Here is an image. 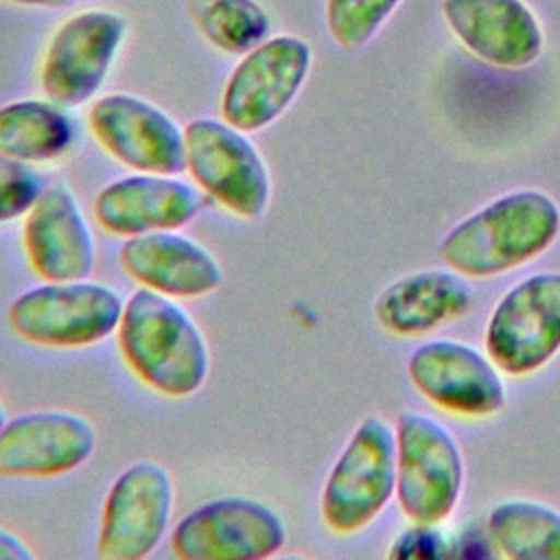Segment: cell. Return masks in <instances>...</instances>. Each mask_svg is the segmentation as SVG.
Masks as SVG:
<instances>
[{"label": "cell", "mask_w": 560, "mask_h": 560, "mask_svg": "<svg viewBox=\"0 0 560 560\" xmlns=\"http://www.w3.org/2000/svg\"><path fill=\"white\" fill-rule=\"evenodd\" d=\"M284 540L276 510L249 497H221L188 512L171 547L184 560H260L278 553Z\"/></svg>", "instance_id": "cell-12"}, {"label": "cell", "mask_w": 560, "mask_h": 560, "mask_svg": "<svg viewBox=\"0 0 560 560\" xmlns=\"http://www.w3.org/2000/svg\"><path fill=\"white\" fill-rule=\"evenodd\" d=\"M396 435V499L416 525H442L464 488V457L453 433L433 416L400 411Z\"/></svg>", "instance_id": "cell-3"}, {"label": "cell", "mask_w": 560, "mask_h": 560, "mask_svg": "<svg viewBox=\"0 0 560 560\" xmlns=\"http://www.w3.org/2000/svg\"><path fill=\"white\" fill-rule=\"evenodd\" d=\"M7 422V411H4V405H2V400H0V427Z\"/></svg>", "instance_id": "cell-28"}, {"label": "cell", "mask_w": 560, "mask_h": 560, "mask_svg": "<svg viewBox=\"0 0 560 560\" xmlns=\"http://www.w3.org/2000/svg\"><path fill=\"white\" fill-rule=\"evenodd\" d=\"M33 549L9 529L0 527V560H33Z\"/></svg>", "instance_id": "cell-26"}, {"label": "cell", "mask_w": 560, "mask_h": 560, "mask_svg": "<svg viewBox=\"0 0 560 560\" xmlns=\"http://www.w3.org/2000/svg\"><path fill=\"white\" fill-rule=\"evenodd\" d=\"M451 33L477 59L521 70L542 55V28L523 0H442Z\"/></svg>", "instance_id": "cell-16"}, {"label": "cell", "mask_w": 560, "mask_h": 560, "mask_svg": "<svg viewBox=\"0 0 560 560\" xmlns=\"http://www.w3.org/2000/svg\"><path fill=\"white\" fill-rule=\"evenodd\" d=\"M7 2L20 4V7H33V9H52V11H59V9H70L77 0H7Z\"/></svg>", "instance_id": "cell-27"}, {"label": "cell", "mask_w": 560, "mask_h": 560, "mask_svg": "<svg viewBox=\"0 0 560 560\" xmlns=\"http://www.w3.org/2000/svg\"><path fill=\"white\" fill-rule=\"evenodd\" d=\"M313 66V48L298 35H271L230 72L221 94V116L243 131L276 122L300 94Z\"/></svg>", "instance_id": "cell-8"}, {"label": "cell", "mask_w": 560, "mask_h": 560, "mask_svg": "<svg viewBox=\"0 0 560 560\" xmlns=\"http://www.w3.org/2000/svg\"><path fill=\"white\" fill-rule=\"evenodd\" d=\"M22 241L33 271L44 280H83L94 269V234L66 184L44 188L26 212Z\"/></svg>", "instance_id": "cell-15"}, {"label": "cell", "mask_w": 560, "mask_h": 560, "mask_svg": "<svg viewBox=\"0 0 560 560\" xmlns=\"http://www.w3.org/2000/svg\"><path fill=\"white\" fill-rule=\"evenodd\" d=\"M488 538L503 558L560 560V510L534 499H503L486 518Z\"/></svg>", "instance_id": "cell-21"}, {"label": "cell", "mask_w": 560, "mask_h": 560, "mask_svg": "<svg viewBox=\"0 0 560 560\" xmlns=\"http://www.w3.org/2000/svg\"><path fill=\"white\" fill-rule=\"evenodd\" d=\"M120 262L136 282L171 298H201L223 282L212 252L173 230L127 236Z\"/></svg>", "instance_id": "cell-18"}, {"label": "cell", "mask_w": 560, "mask_h": 560, "mask_svg": "<svg viewBox=\"0 0 560 560\" xmlns=\"http://www.w3.org/2000/svg\"><path fill=\"white\" fill-rule=\"evenodd\" d=\"M201 210L199 192L179 177L140 173L101 188L94 214L101 228L118 236L175 230Z\"/></svg>", "instance_id": "cell-17"}, {"label": "cell", "mask_w": 560, "mask_h": 560, "mask_svg": "<svg viewBox=\"0 0 560 560\" xmlns=\"http://www.w3.org/2000/svg\"><path fill=\"white\" fill-rule=\"evenodd\" d=\"M475 306L468 278L448 269L411 271L374 300L378 326L396 337H420L466 317Z\"/></svg>", "instance_id": "cell-19"}, {"label": "cell", "mask_w": 560, "mask_h": 560, "mask_svg": "<svg viewBox=\"0 0 560 560\" xmlns=\"http://www.w3.org/2000/svg\"><path fill=\"white\" fill-rule=\"evenodd\" d=\"M186 168L223 208L258 219L271 197L269 168L247 131L219 118H195L184 129Z\"/></svg>", "instance_id": "cell-7"}, {"label": "cell", "mask_w": 560, "mask_h": 560, "mask_svg": "<svg viewBox=\"0 0 560 560\" xmlns=\"http://www.w3.org/2000/svg\"><path fill=\"white\" fill-rule=\"evenodd\" d=\"M444 534L438 525H416L411 523L409 529L398 534L392 542L389 556L392 558H435L444 556Z\"/></svg>", "instance_id": "cell-25"}, {"label": "cell", "mask_w": 560, "mask_h": 560, "mask_svg": "<svg viewBox=\"0 0 560 560\" xmlns=\"http://www.w3.org/2000/svg\"><path fill=\"white\" fill-rule=\"evenodd\" d=\"M125 302L94 280H48L20 293L7 319L13 332L48 348H83L118 330Z\"/></svg>", "instance_id": "cell-4"}, {"label": "cell", "mask_w": 560, "mask_h": 560, "mask_svg": "<svg viewBox=\"0 0 560 560\" xmlns=\"http://www.w3.org/2000/svg\"><path fill=\"white\" fill-rule=\"evenodd\" d=\"M188 11L203 39L225 55H245L271 33L258 0H188Z\"/></svg>", "instance_id": "cell-22"}, {"label": "cell", "mask_w": 560, "mask_h": 560, "mask_svg": "<svg viewBox=\"0 0 560 560\" xmlns=\"http://www.w3.org/2000/svg\"><path fill=\"white\" fill-rule=\"evenodd\" d=\"M96 448V429L79 413L37 409L0 427V477H57Z\"/></svg>", "instance_id": "cell-14"}, {"label": "cell", "mask_w": 560, "mask_h": 560, "mask_svg": "<svg viewBox=\"0 0 560 560\" xmlns=\"http://www.w3.org/2000/svg\"><path fill=\"white\" fill-rule=\"evenodd\" d=\"M127 35L122 15L85 9L70 15L50 37L42 61V88L61 107H77L96 96Z\"/></svg>", "instance_id": "cell-10"}, {"label": "cell", "mask_w": 560, "mask_h": 560, "mask_svg": "<svg viewBox=\"0 0 560 560\" xmlns=\"http://www.w3.org/2000/svg\"><path fill=\"white\" fill-rule=\"evenodd\" d=\"M88 125L118 162L138 173L177 175L186 168L184 129L142 96L114 92L96 98Z\"/></svg>", "instance_id": "cell-13"}, {"label": "cell", "mask_w": 560, "mask_h": 560, "mask_svg": "<svg viewBox=\"0 0 560 560\" xmlns=\"http://www.w3.org/2000/svg\"><path fill=\"white\" fill-rule=\"evenodd\" d=\"M118 346L131 372L164 396L195 394L210 372L208 343L190 313L147 287L125 302Z\"/></svg>", "instance_id": "cell-2"}, {"label": "cell", "mask_w": 560, "mask_h": 560, "mask_svg": "<svg viewBox=\"0 0 560 560\" xmlns=\"http://www.w3.org/2000/svg\"><path fill=\"white\" fill-rule=\"evenodd\" d=\"M396 494V435L378 416L363 418L322 490V518L335 534L365 529Z\"/></svg>", "instance_id": "cell-5"}, {"label": "cell", "mask_w": 560, "mask_h": 560, "mask_svg": "<svg viewBox=\"0 0 560 560\" xmlns=\"http://www.w3.org/2000/svg\"><path fill=\"white\" fill-rule=\"evenodd\" d=\"M74 142V122L55 101L22 98L0 107V153L24 162L61 158Z\"/></svg>", "instance_id": "cell-20"}, {"label": "cell", "mask_w": 560, "mask_h": 560, "mask_svg": "<svg viewBox=\"0 0 560 560\" xmlns=\"http://www.w3.org/2000/svg\"><path fill=\"white\" fill-rule=\"evenodd\" d=\"M44 188L46 182L31 162L0 153V223L24 217Z\"/></svg>", "instance_id": "cell-24"}, {"label": "cell", "mask_w": 560, "mask_h": 560, "mask_svg": "<svg viewBox=\"0 0 560 560\" xmlns=\"http://www.w3.org/2000/svg\"><path fill=\"white\" fill-rule=\"evenodd\" d=\"M407 374L424 400L464 420L492 418L508 400L501 370L486 352L466 341L431 339L420 343L407 361Z\"/></svg>", "instance_id": "cell-9"}, {"label": "cell", "mask_w": 560, "mask_h": 560, "mask_svg": "<svg viewBox=\"0 0 560 560\" xmlns=\"http://www.w3.org/2000/svg\"><path fill=\"white\" fill-rule=\"evenodd\" d=\"M173 501V479L162 464L140 459L127 466L105 497L96 556L103 560L149 556L166 534Z\"/></svg>", "instance_id": "cell-11"}, {"label": "cell", "mask_w": 560, "mask_h": 560, "mask_svg": "<svg viewBox=\"0 0 560 560\" xmlns=\"http://www.w3.org/2000/svg\"><path fill=\"white\" fill-rule=\"evenodd\" d=\"M558 234V201L538 188H521L455 223L442 236L438 256L464 278L486 280L538 258Z\"/></svg>", "instance_id": "cell-1"}, {"label": "cell", "mask_w": 560, "mask_h": 560, "mask_svg": "<svg viewBox=\"0 0 560 560\" xmlns=\"http://www.w3.org/2000/svg\"><path fill=\"white\" fill-rule=\"evenodd\" d=\"M400 0H326V26L330 37L346 50L365 46Z\"/></svg>", "instance_id": "cell-23"}, {"label": "cell", "mask_w": 560, "mask_h": 560, "mask_svg": "<svg viewBox=\"0 0 560 560\" xmlns=\"http://www.w3.org/2000/svg\"><path fill=\"white\" fill-rule=\"evenodd\" d=\"M483 348L501 374L542 370L560 352V271H536L510 287L488 317Z\"/></svg>", "instance_id": "cell-6"}]
</instances>
